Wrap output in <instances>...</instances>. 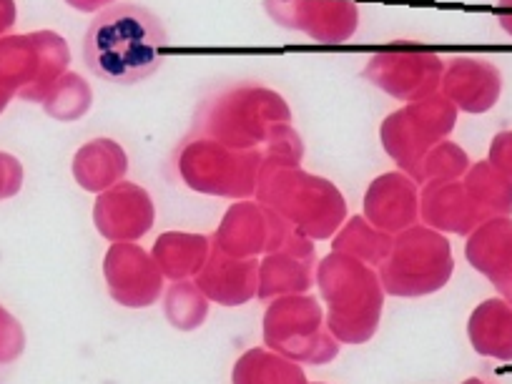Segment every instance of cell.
I'll return each mask as SVG.
<instances>
[{
	"label": "cell",
	"instance_id": "obj_18",
	"mask_svg": "<svg viewBox=\"0 0 512 384\" xmlns=\"http://www.w3.org/2000/svg\"><path fill=\"white\" fill-rule=\"evenodd\" d=\"M128 156L113 139L88 141L73 159V176L86 191H108L126 176Z\"/></svg>",
	"mask_w": 512,
	"mask_h": 384
},
{
	"label": "cell",
	"instance_id": "obj_35",
	"mask_svg": "<svg viewBox=\"0 0 512 384\" xmlns=\"http://www.w3.org/2000/svg\"><path fill=\"white\" fill-rule=\"evenodd\" d=\"M497 23L512 38V0H500L497 3Z\"/></svg>",
	"mask_w": 512,
	"mask_h": 384
},
{
	"label": "cell",
	"instance_id": "obj_29",
	"mask_svg": "<svg viewBox=\"0 0 512 384\" xmlns=\"http://www.w3.org/2000/svg\"><path fill=\"white\" fill-rule=\"evenodd\" d=\"M204 314H206V304L194 287H191L189 292V302H184V284H181V287H174V292H171L169 297L171 322L189 329V327H196V324L204 319Z\"/></svg>",
	"mask_w": 512,
	"mask_h": 384
},
{
	"label": "cell",
	"instance_id": "obj_30",
	"mask_svg": "<svg viewBox=\"0 0 512 384\" xmlns=\"http://www.w3.org/2000/svg\"><path fill=\"white\" fill-rule=\"evenodd\" d=\"M26 347V334L8 309L0 307V364H8L21 357Z\"/></svg>",
	"mask_w": 512,
	"mask_h": 384
},
{
	"label": "cell",
	"instance_id": "obj_10",
	"mask_svg": "<svg viewBox=\"0 0 512 384\" xmlns=\"http://www.w3.org/2000/svg\"><path fill=\"white\" fill-rule=\"evenodd\" d=\"M264 8L277 26L327 46L347 43L359 28L354 0H264Z\"/></svg>",
	"mask_w": 512,
	"mask_h": 384
},
{
	"label": "cell",
	"instance_id": "obj_9",
	"mask_svg": "<svg viewBox=\"0 0 512 384\" xmlns=\"http://www.w3.org/2000/svg\"><path fill=\"white\" fill-rule=\"evenodd\" d=\"M362 76L382 88L387 96L415 103L440 93L445 63L437 53L425 51V48L397 46L374 53L364 66Z\"/></svg>",
	"mask_w": 512,
	"mask_h": 384
},
{
	"label": "cell",
	"instance_id": "obj_24",
	"mask_svg": "<svg viewBox=\"0 0 512 384\" xmlns=\"http://www.w3.org/2000/svg\"><path fill=\"white\" fill-rule=\"evenodd\" d=\"M234 384H304V374L267 352H249L236 364Z\"/></svg>",
	"mask_w": 512,
	"mask_h": 384
},
{
	"label": "cell",
	"instance_id": "obj_33",
	"mask_svg": "<svg viewBox=\"0 0 512 384\" xmlns=\"http://www.w3.org/2000/svg\"><path fill=\"white\" fill-rule=\"evenodd\" d=\"M16 23V3L13 0H0V38L6 36Z\"/></svg>",
	"mask_w": 512,
	"mask_h": 384
},
{
	"label": "cell",
	"instance_id": "obj_4",
	"mask_svg": "<svg viewBox=\"0 0 512 384\" xmlns=\"http://www.w3.org/2000/svg\"><path fill=\"white\" fill-rule=\"evenodd\" d=\"M455 123V103L447 101L442 93H435L422 101L407 103L402 111L390 113L379 128V139L390 159L397 161L410 179L422 184V164L427 154L452 134Z\"/></svg>",
	"mask_w": 512,
	"mask_h": 384
},
{
	"label": "cell",
	"instance_id": "obj_7",
	"mask_svg": "<svg viewBox=\"0 0 512 384\" xmlns=\"http://www.w3.org/2000/svg\"><path fill=\"white\" fill-rule=\"evenodd\" d=\"M322 289L332 304V327L344 342L372 337L382 307L377 279L347 256H329L322 264Z\"/></svg>",
	"mask_w": 512,
	"mask_h": 384
},
{
	"label": "cell",
	"instance_id": "obj_15",
	"mask_svg": "<svg viewBox=\"0 0 512 384\" xmlns=\"http://www.w3.org/2000/svg\"><path fill=\"white\" fill-rule=\"evenodd\" d=\"M369 221L387 231L410 226L417 219V184L407 174H384L372 181L364 199Z\"/></svg>",
	"mask_w": 512,
	"mask_h": 384
},
{
	"label": "cell",
	"instance_id": "obj_2",
	"mask_svg": "<svg viewBox=\"0 0 512 384\" xmlns=\"http://www.w3.org/2000/svg\"><path fill=\"white\" fill-rule=\"evenodd\" d=\"M292 121V108L277 91L239 83L214 93L194 116L191 139H214L231 149H264L279 123Z\"/></svg>",
	"mask_w": 512,
	"mask_h": 384
},
{
	"label": "cell",
	"instance_id": "obj_21",
	"mask_svg": "<svg viewBox=\"0 0 512 384\" xmlns=\"http://www.w3.org/2000/svg\"><path fill=\"white\" fill-rule=\"evenodd\" d=\"M462 186L487 216L512 214V179L497 171L490 161H477L462 176Z\"/></svg>",
	"mask_w": 512,
	"mask_h": 384
},
{
	"label": "cell",
	"instance_id": "obj_23",
	"mask_svg": "<svg viewBox=\"0 0 512 384\" xmlns=\"http://www.w3.org/2000/svg\"><path fill=\"white\" fill-rule=\"evenodd\" d=\"M91 103L93 93L86 78L68 71L53 83V88L43 98V108L56 121H78V118L86 116Z\"/></svg>",
	"mask_w": 512,
	"mask_h": 384
},
{
	"label": "cell",
	"instance_id": "obj_36",
	"mask_svg": "<svg viewBox=\"0 0 512 384\" xmlns=\"http://www.w3.org/2000/svg\"><path fill=\"white\" fill-rule=\"evenodd\" d=\"M492 282H495L497 292L502 294V299H505V302L512 307V269L502 272L500 277H495V279H492Z\"/></svg>",
	"mask_w": 512,
	"mask_h": 384
},
{
	"label": "cell",
	"instance_id": "obj_31",
	"mask_svg": "<svg viewBox=\"0 0 512 384\" xmlns=\"http://www.w3.org/2000/svg\"><path fill=\"white\" fill-rule=\"evenodd\" d=\"M23 186V166L16 156L0 151V201L11 199Z\"/></svg>",
	"mask_w": 512,
	"mask_h": 384
},
{
	"label": "cell",
	"instance_id": "obj_38",
	"mask_svg": "<svg viewBox=\"0 0 512 384\" xmlns=\"http://www.w3.org/2000/svg\"><path fill=\"white\" fill-rule=\"evenodd\" d=\"M465 384H485V382H480V379H470V382H465Z\"/></svg>",
	"mask_w": 512,
	"mask_h": 384
},
{
	"label": "cell",
	"instance_id": "obj_12",
	"mask_svg": "<svg viewBox=\"0 0 512 384\" xmlns=\"http://www.w3.org/2000/svg\"><path fill=\"white\" fill-rule=\"evenodd\" d=\"M440 93L455 103L457 111L487 113L502 93V73L495 63L482 58H452L445 63Z\"/></svg>",
	"mask_w": 512,
	"mask_h": 384
},
{
	"label": "cell",
	"instance_id": "obj_27",
	"mask_svg": "<svg viewBox=\"0 0 512 384\" xmlns=\"http://www.w3.org/2000/svg\"><path fill=\"white\" fill-rule=\"evenodd\" d=\"M337 249L352 251L354 256H364L369 262H379V259H384L387 249H390V239L379 234V231L369 229L362 219H354L339 236Z\"/></svg>",
	"mask_w": 512,
	"mask_h": 384
},
{
	"label": "cell",
	"instance_id": "obj_13",
	"mask_svg": "<svg viewBox=\"0 0 512 384\" xmlns=\"http://www.w3.org/2000/svg\"><path fill=\"white\" fill-rule=\"evenodd\" d=\"M154 221V204L141 186L118 181L96 201V224L108 239H136Z\"/></svg>",
	"mask_w": 512,
	"mask_h": 384
},
{
	"label": "cell",
	"instance_id": "obj_16",
	"mask_svg": "<svg viewBox=\"0 0 512 384\" xmlns=\"http://www.w3.org/2000/svg\"><path fill=\"white\" fill-rule=\"evenodd\" d=\"M106 267L128 274V277H108L111 292L118 302L128 304V307H146L159 294L161 277L141 249H134V246H116V249H111Z\"/></svg>",
	"mask_w": 512,
	"mask_h": 384
},
{
	"label": "cell",
	"instance_id": "obj_28",
	"mask_svg": "<svg viewBox=\"0 0 512 384\" xmlns=\"http://www.w3.org/2000/svg\"><path fill=\"white\" fill-rule=\"evenodd\" d=\"M264 166H299L304 156V144L289 123H279L262 149Z\"/></svg>",
	"mask_w": 512,
	"mask_h": 384
},
{
	"label": "cell",
	"instance_id": "obj_17",
	"mask_svg": "<svg viewBox=\"0 0 512 384\" xmlns=\"http://www.w3.org/2000/svg\"><path fill=\"white\" fill-rule=\"evenodd\" d=\"M267 234H287V226L269 206L264 209V206L256 204H239L226 216L219 239L224 249L244 256L262 249Z\"/></svg>",
	"mask_w": 512,
	"mask_h": 384
},
{
	"label": "cell",
	"instance_id": "obj_20",
	"mask_svg": "<svg viewBox=\"0 0 512 384\" xmlns=\"http://www.w3.org/2000/svg\"><path fill=\"white\" fill-rule=\"evenodd\" d=\"M472 347L482 357L512 362V307L505 299H487L472 312Z\"/></svg>",
	"mask_w": 512,
	"mask_h": 384
},
{
	"label": "cell",
	"instance_id": "obj_34",
	"mask_svg": "<svg viewBox=\"0 0 512 384\" xmlns=\"http://www.w3.org/2000/svg\"><path fill=\"white\" fill-rule=\"evenodd\" d=\"M66 3L81 13H101L103 8L113 6L116 0H66Z\"/></svg>",
	"mask_w": 512,
	"mask_h": 384
},
{
	"label": "cell",
	"instance_id": "obj_26",
	"mask_svg": "<svg viewBox=\"0 0 512 384\" xmlns=\"http://www.w3.org/2000/svg\"><path fill=\"white\" fill-rule=\"evenodd\" d=\"M470 156L455 141L445 139L427 154L422 164V184H445V181H462L470 169Z\"/></svg>",
	"mask_w": 512,
	"mask_h": 384
},
{
	"label": "cell",
	"instance_id": "obj_22",
	"mask_svg": "<svg viewBox=\"0 0 512 384\" xmlns=\"http://www.w3.org/2000/svg\"><path fill=\"white\" fill-rule=\"evenodd\" d=\"M254 264H229L224 256H214L201 277V287L209 292V297L219 299L224 304H239L251 297L254 289Z\"/></svg>",
	"mask_w": 512,
	"mask_h": 384
},
{
	"label": "cell",
	"instance_id": "obj_8",
	"mask_svg": "<svg viewBox=\"0 0 512 384\" xmlns=\"http://www.w3.org/2000/svg\"><path fill=\"white\" fill-rule=\"evenodd\" d=\"M450 274L452 256L445 236L415 229L397 241L390 262L384 267V284L392 294L417 297L440 289Z\"/></svg>",
	"mask_w": 512,
	"mask_h": 384
},
{
	"label": "cell",
	"instance_id": "obj_14",
	"mask_svg": "<svg viewBox=\"0 0 512 384\" xmlns=\"http://www.w3.org/2000/svg\"><path fill=\"white\" fill-rule=\"evenodd\" d=\"M422 211L432 226L455 234H472L490 216L475 204L462 181L427 184L422 194Z\"/></svg>",
	"mask_w": 512,
	"mask_h": 384
},
{
	"label": "cell",
	"instance_id": "obj_11",
	"mask_svg": "<svg viewBox=\"0 0 512 384\" xmlns=\"http://www.w3.org/2000/svg\"><path fill=\"white\" fill-rule=\"evenodd\" d=\"M317 302L307 297L282 299L269 309L267 342L289 357L307 362H327L334 357V344L324 337Z\"/></svg>",
	"mask_w": 512,
	"mask_h": 384
},
{
	"label": "cell",
	"instance_id": "obj_32",
	"mask_svg": "<svg viewBox=\"0 0 512 384\" xmlns=\"http://www.w3.org/2000/svg\"><path fill=\"white\" fill-rule=\"evenodd\" d=\"M487 161L495 166L497 171L512 179V131H502L492 139L490 154H487Z\"/></svg>",
	"mask_w": 512,
	"mask_h": 384
},
{
	"label": "cell",
	"instance_id": "obj_37",
	"mask_svg": "<svg viewBox=\"0 0 512 384\" xmlns=\"http://www.w3.org/2000/svg\"><path fill=\"white\" fill-rule=\"evenodd\" d=\"M11 98H13V93L8 91V88H3V86H0V113L6 111V108H8V103H11Z\"/></svg>",
	"mask_w": 512,
	"mask_h": 384
},
{
	"label": "cell",
	"instance_id": "obj_3",
	"mask_svg": "<svg viewBox=\"0 0 512 384\" xmlns=\"http://www.w3.org/2000/svg\"><path fill=\"white\" fill-rule=\"evenodd\" d=\"M256 196L264 206L324 239L344 219L342 194L332 181L302 171L299 166H262Z\"/></svg>",
	"mask_w": 512,
	"mask_h": 384
},
{
	"label": "cell",
	"instance_id": "obj_6",
	"mask_svg": "<svg viewBox=\"0 0 512 384\" xmlns=\"http://www.w3.org/2000/svg\"><path fill=\"white\" fill-rule=\"evenodd\" d=\"M68 63V43L53 31L0 38V86L23 101L43 103Z\"/></svg>",
	"mask_w": 512,
	"mask_h": 384
},
{
	"label": "cell",
	"instance_id": "obj_19",
	"mask_svg": "<svg viewBox=\"0 0 512 384\" xmlns=\"http://www.w3.org/2000/svg\"><path fill=\"white\" fill-rule=\"evenodd\" d=\"M467 259L477 272L495 279L512 269V219L490 216L472 231L467 241Z\"/></svg>",
	"mask_w": 512,
	"mask_h": 384
},
{
	"label": "cell",
	"instance_id": "obj_25",
	"mask_svg": "<svg viewBox=\"0 0 512 384\" xmlns=\"http://www.w3.org/2000/svg\"><path fill=\"white\" fill-rule=\"evenodd\" d=\"M206 254V241L199 236L166 234L156 246V256L161 259L169 277H186L189 272L199 269L201 259Z\"/></svg>",
	"mask_w": 512,
	"mask_h": 384
},
{
	"label": "cell",
	"instance_id": "obj_5",
	"mask_svg": "<svg viewBox=\"0 0 512 384\" xmlns=\"http://www.w3.org/2000/svg\"><path fill=\"white\" fill-rule=\"evenodd\" d=\"M259 149L241 151L214 139H189L179 151V176L186 186L211 196H251L262 174Z\"/></svg>",
	"mask_w": 512,
	"mask_h": 384
},
{
	"label": "cell",
	"instance_id": "obj_1",
	"mask_svg": "<svg viewBox=\"0 0 512 384\" xmlns=\"http://www.w3.org/2000/svg\"><path fill=\"white\" fill-rule=\"evenodd\" d=\"M169 46V33L154 11L139 3H113L88 26L83 58L101 81L134 86L164 66Z\"/></svg>",
	"mask_w": 512,
	"mask_h": 384
}]
</instances>
